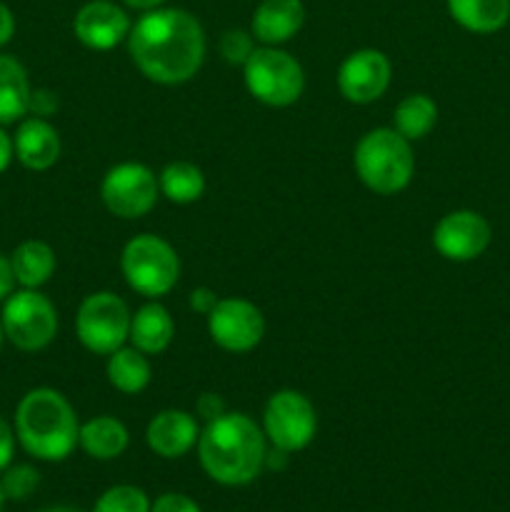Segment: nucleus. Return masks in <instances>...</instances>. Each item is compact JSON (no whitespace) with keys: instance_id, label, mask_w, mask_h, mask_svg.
<instances>
[{"instance_id":"1","label":"nucleus","mask_w":510,"mask_h":512,"mask_svg":"<svg viewBox=\"0 0 510 512\" xmlns=\"http://www.w3.org/2000/svg\"><path fill=\"white\" fill-rule=\"evenodd\" d=\"M128 50L145 78L160 85H180L203 65V25L188 10H148L135 28H130Z\"/></svg>"},{"instance_id":"2","label":"nucleus","mask_w":510,"mask_h":512,"mask_svg":"<svg viewBox=\"0 0 510 512\" xmlns=\"http://www.w3.org/2000/svg\"><path fill=\"white\" fill-rule=\"evenodd\" d=\"M200 465L220 485H248L263 470L265 435L243 413L210 420L198 438Z\"/></svg>"},{"instance_id":"3","label":"nucleus","mask_w":510,"mask_h":512,"mask_svg":"<svg viewBox=\"0 0 510 512\" xmlns=\"http://www.w3.org/2000/svg\"><path fill=\"white\" fill-rule=\"evenodd\" d=\"M80 425L73 405L53 388H35L23 395L15 410V438L28 455L60 463L78 445Z\"/></svg>"},{"instance_id":"4","label":"nucleus","mask_w":510,"mask_h":512,"mask_svg":"<svg viewBox=\"0 0 510 512\" xmlns=\"http://www.w3.org/2000/svg\"><path fill=\"white\" fill-rule=\"evenodd\" d=\"M355 173L378 195H395L405 190L415 173V155L410 140L395 128H375L355 145Z\"/></svg>"},{"instance_id":"5","label":"nucleus","mask_w":510,"mask_h":512,"mask_svg":"<svg viewBox=\"0 0 510 512\" xmlns=\"http://www.w3.org/2000/svg\"><path fill=\"white\" fill-rule=\"evenodd\" d=\"M120 268L135 293L160 298L175 288L180 278V258L168 240L158 235H135L120 255Z\"/></svg>"},{"instance_id":"6","label":"nucleus","mask_w":510,"mask_h":512,"mask_svg":"<svg viewBox=\"0 0 510 512\" xmlns=\"http://www.w3.org/2000/svg\"><path fill=\"white\" fill-rule=\"evenodd\" d=\"M245 85L255 100L273 108H288L303 95L305 75L298 60L275 45L255 48L243 65Z\"/></svg>"},{"instance_id":"7","label":"nucleus","mask_w":510,"mask_h":512,"mask_svg":"<svg viewBox=\"0 0 510 512\" xmlns=\"http://www.w3.org/2000/svg\"><path fill=\"white\" fill-rule=\"evenodd\" d=\"M3 333L23 353H38L53 343L58 333V310L38 290L23 288L3 300Z\"/></svg>"},{"instance_id":"8","label":"nucleus","mask_w":510,"mask_h":512,"mask_svg":"<svg viewBox=\"0 0 510 512\" xmlns=\"http://www.w3.org/2000/svg\"><path fill=\"white\" fill-rule=\"evenodd\" d=\"M130 310L123 298L115 293H93L80 303L78 318H75V330L83 348H88L95 355H110L130 335Z\"/></svg>"},{"instance_id":"9","label":"nucleus","mask_w":510,"mask_h":512,"mask_svg":"<svg viewBox=\"0 0 510 512\" xmlns=\"http://www.w3.org/2000/svg\"><path fill=\"white\" fill-rule=\"evenodd\" d=\"M263 425L275 450L298 453V450L308 448L310 440L315 438L318 415H315L313 403L303 393L280 390L265 405Z\"/></svg>"},{"instance_id":"10","label":"nucleus","mask_w":510,"mask_h":512,"mask_svg":"<svg viewBox=\"0 0 510 512\" xmlns=\"http://www.w3.org/2000/svg\"><path fill=\"white\" fill-rule=\"evenodd\" d=\"M100 195H103V203L110 213L125 220H135L155 208L160 185L148 165L120 163L105 173Z\"/></svg>"},{"instance_id":"11","label":"nucleus","mask_w":510,"mask_h":512,"mask_svg":"<svg viewBox=\"0 0 510 512\" xmlns=\"http://www.w3.org/2000/svg\"><path fill=\"white\" fill-rule=\"evenodd\" d=\"M205 318L213 343L228 353H248L265 335L263 313L243 298L218 300Z\"/></svg>"},{"instance_id":"12","label":"nucleus","mask_w":510,"mask_h":512,"mask_svg":"<svg viewBox=\"0 0 510 512\" xmlns=\"http://www.w3.org/2000/svg\"><path fill=\"white\" fill-rule=\"evenodd\" d=\"M493 230L490 223L475 210H453L443 215L433 230V245L445 260L470 263L488 250Z\"/></svg>"},{"instance_id":"13","label":"nucleus","mask_w":510,"mask_h":512,"mask_svg":"<svg viewBox=\"0 0 510 512\" xmlns=\"http://www.w3.org/2000/svg\"><path fill=\"white\" fill-rule=\"evenodd\" d=\"M390 85V60L375 48L350 53L338 70V88L345 100L368 105L378 100Z\"/></svg>"},{"instance_id":"14","label":"nucleus","mask_w":510,"mask_h":512,"mask_svg":"<svg viewBox=\"0 0 510 512\" xmlns=\"http://www.w3.org/2000/svg\"><path fill=\"white\" fill-rule=\"evenodd\" d=\"M75 38L93 50H110L130 35V20L123 8L110 0H90L73 20Z\"/></svg>"},{"instance_id":"15","label":"nucleus","mask_w":510,"mask_h":512,"mask_svg":"<svg viewBox=\"0 0 510 512\" xmlns=\"http://www.w3.org/2000/svg\"><path fill=\"white\" fill-rule=\"evenodd\" d=\"M198 438V423L185 410H160L148 423V430H145V440H148L150 450L168 460L183 458L185 453H190Z\"/></svg>"},{"instance_id":"16","label":"nucleus","mask_w":510,"mask_h":512,"mask_svg":"<svg viewBox=\"0 0 510 512\" xmlns=\"http://www.w3.org/2000/svg\"><path fill=\"white\" fill-rule=\"evenodd\" d=\"M15 158L28 170H48L60 158V135L45 118H25L13 138Z\"/></svg>"},{"instance_id":"17","label":"nucleus","mask_w":510,"mask_h":512,"mask_svg":"<svg viewBox=\"0 0 510 512\" xmlns=\"http://www.w3.org/2000/svg\"><path fill=\"white\" fill-rule=\"evenodd\" d=\"M305 8L300 0H263L253 15V35L265 45H280L303 28Z\"/></svg>"},{"instance_id":"18","label":"nucleus","mask_w":510,"mask_h":512,"mask_svg":"<svg viewBox=\"0 0 510 512\" xmlns=\"http://www.w3.org/2000/svg\"><path fill=\"white\" fill-rule=\"evenodd\" d=\"M175 323L160 303H148L130 318V343L145 355H158L173 343Z\"/></svg>"},{"instance_id":"19","label":"nucleus","mask_w":510,"mask_h":512,"mask_svg":"<svg viewBox=\"0 0 510 512\" xmlns=\"http://www.w3.org/2000/svg\"><path fill=\"white\" fill-rule=\"evenodd\" d=\"M30 83L23 63L13 55H0V125H10L28 115Z\"/></svg>"},{"instance_id":"20","label":"nucleus","mask_w":510,"mask_h":512,"mask_svg":"<svg viewBox=\"0 0 510 512\" xmlns=\"http://www.w3.org/2000/svg\"><path fill=\"white\" fill-rule=\"evenodd\" d=\"M448 10L460 28L470 33H498L510 20V0H448Z\"/></svg>"},{"instance_id":"21","label":"nucleus","mask_w":510,"mask_h":512,"mask_svg":"<svg viewBox=\"0 0 510 512\" xmlns=\"http://www.w3.org/2000/svg\"><path fill=\"white\" fill-rule=\"evenodd\" d=\"M15 283L23 288L38 290L55 273V253L43 240H25L10 255Z\"/></svg>"},{"instance_id":"22","label":"nucleus","mask_w":510,"mask_h":512,"mask_svg":"<svg viewBox=\"0 0 510 512\" xmlns=\"http://www.w3.org/2000/svg\"><path fill=\"white\" fill-rule=\"evenodd\" d=\"M128 430L120 420L110 418V415H100V418L88 420L80 425L78 445L95 460H113L125 453L128 448Z\"/></svg>"},{"instance_id":"23","label":"nucleus","mask_w":510,"mask_h":512,"mask_svg":"<svg viewBox=\"0 0 510 512\" xmlns=\"http://www.w3.org/2000/svg\"><path fill=\"white\" fill-rule=\"evenodd\" d=\"M108 380L125 395L143 393L150 383V363L138 348H118L108 358Z\"/></svg>"},{"instance_id":"24","label":"nucleus","mask_w":510,"mask_h":512,"mask_svg":"<svg viewBox=\"0 0 510 512\" xmlns=\"http://www.w3.org/2000/svg\"><path fill=\"white\" fill-rule=\"evenodd\" d=\"M438 123V105L430 95L415 93L398 103L393 115V128L405 140H420L430 133Z\"/></svg>"},{"instance_id":"25","label":"nucleus","mask_w":510,"mask_h":512,"mask_svg":"<svg viewBox=\"0 0 510 512\" xmlns=\"http://www.w3.org/2000/svg\"><path fill=\"white\" fill-rule=\"evenodd\" d=\"M158 185H160V193H163L170 203L188 205L203 198L205 175L198 165L178 160V163L165 165L163 173H160L158 178Z\"/></svg>"},{"instance_id":"26","label":"nucleus","mask_w":510,"mask_h":512,"mask_svg":"<svg viewBox=\"0 0 510 512\" xmlns=\"http://www.w3.org/2000/svg\"><path fill=\"white\" fill-rule=\"evenodd\" d=\"M150 500L135 485H115L105 490L93 505V512H150Z\"/></svg>"},{"instance_id":"27","label":"nucleus","mask_w":510,"mask_h":512,"mask_svg":"<svg viewBox=\"0 0 510 512\" xmlns=\"http://www.w3.org/2000/svg\"><path fill=\"white\" fill-rule=\"evenodd\" d=\"M40 485V473L33 465H13V468L3 470L0 478V488H3L5 498L8 500H25L35 493Z\"/></svg>"},{"instance_id":"28","label":"nucleus","mask_w":510,"mask_h":512,"mask_svg":"<svg viewBox=\"0 0 510 512\" xmlns=\"http://www.w3.org/2000/svg\"><path fill=\"white\" fill-rule=\"evenodd\" d=\"M253 50V38L245 30H228L220 38V53H223V58L230 65H245L250 55H253Z\"/></svg>"},{"instance_id":"29","label":"nucleus","mask_w":510,"mask_h":512,"mask_svg":"<svg viewBox=\"0 0 510 512\" xmlns=\"http://www.w3.org/2000/svg\"><path fill=\"white\" fill-rule=\"evenodd\" d=\"M150 512H200L198 503L183 493H165L150 505Z\"/></svg>"},{"instance_id":"30","label":"nucleus","mask_w":510,"mask_h":512,"mask_svg":"<svg viewBox=\"0 0 510 512\" xmlns=\"http://www.w3.org/2000/svg\"><path fill=\"white\" fill-rule=\"evenodd\" d=\"M15 453V430L10 428L8 420L0 415V473L13 463Z\"/></svg>"},{"instance_id":"31","label":"nucleus","mask_w":510,"mask_h":512,"mask_svg":"<svg viewBox=\"0 0 510 512\" xmlns=\"http://www.w3.org/2000/svg\"><path fill=\"white\" fill-rule=\"evenodd\" d=\"M55 108H58V98L50 90H33L30 93L28 113H35V118H45V115L55 113Z\"/></svg>"},{"instance_id":"32","label":"nucleus","mask_w":510,"mask_h":512,"mask_svg":"<svg viewBox=\"0 0 510 512\" xmlns=\"http://www.w3.org/2000/svg\"><path fill=\"white\" fill-rule=\"evenodd\" d=\"M195 410H198V415L205 420V423H210V420L225 415V403L218 398V395L205 393V395H200L198 403H195Z\"/></svg>"},{"instance_id":"33","label":"nucleus","mask_w":510,"mask_h":512,"mask_svg":"<svg viewBox=\"0 0 510 512\" xmlns=\"http://www.w3.org/2000/svg\"><path fill=\"white\" fill-rule=\"evenodd\" d=\"M188 303H190V308L195 310V313L208 315L210 310H213L215 305H218V298H215V293L210 288H195L193 293H190Z\"/></svg>"},{"instance_id":"34","label":"nucleus","mask_w":510,"mask_h":512,"mask_svg":"<svg viewBox=\"0 0 510 512\" xmlns=\"http://www.w3.org/2000/svg\"><path fill=\"white\" fill-rule=\"evenodd\" d=\"M15 288V275H13V265H10V258H5L0 253V303L13 293Z\"/></svg>"},{"instance_id":"35","label":"nucleus","mask_w":510,"mask_h":512,"mask_svg":"<svg viewBox=\"0 0 510 512\" xmlns=\"http://www.w3.org/2000/svg\"><path fill=\"white\" fill-rule=\"evenodd\" d=\"M15 35V15L5 3H0V48L8 45Z\"/></svg>"},{"instance_id":"36","label":"nucleus","mask_w":510,"mask_h":512,"mask_svg":"<svg viewBox=\"0 0 510 512\" xmlns=\"http://www.w3.org/2000/svg\"><path fill=\"white\" fill-rule=\"evenodd\" d=\"M13 158H15L13 138H10V135L3 130V125H0V175L10 168Z\"/></svg>"},{"instance_id":"37","label":"nucleus","mask_w":510,"mask_h":512,"mask_svg":"<svg viewBox=\"0 0 510 512\" xmlns=\"http://www.w3.org/2000/svg\"><path fill=\"white\" fill-rule=\"evenodd\" d=\"M128 3L130 8H138V10H155L165 3V0H123Z\"/></svg>"},{"instance_id":"38","label":"nucleus","mask_w":510,"mask_h":512,"mask_svg":"<svg viewBox=\"0 0 510 512\" xmlns=\"http://www.w3.org/2000/svg\"><path fill=\"white\" fill-rule=\"evenodd\" d=\"M43 512H83V510H75V508H50V510H43Z\"/></svg>"},{"instance_id":"39","label":"nucleus","mask_w":510,"mask_h":512,"mask_svg":"<svg viewBox=\"0 0 510 512\" xmlns=\"http://www.w3.org/2000/svg\"><path fill=\"white\" fill-rule=\"evenodd\" d=\"M5 500H8V498H5L3 488H0V512H3V505H5Z\"/></svg>"},{"instance_id":"40","label":"nucleus","mask_w":510,"mask_h":512,"mask_svg":"<svg viewBox=\"0 0 510 512\" xmlns=\"http://www.w3.org/2000/svg\"><path fill=\"white\" fill-rule=\"evenodd\" d=\"M3 340H5V333H3V323H0V348H3Z\"/></svg>"}]
</instances>
